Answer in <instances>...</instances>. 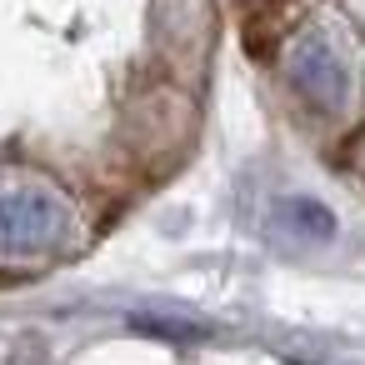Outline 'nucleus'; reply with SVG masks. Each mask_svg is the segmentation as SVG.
Wrapping results in <instances>:
<instances>
[{"mask_svg":"<svg viewBox=\"0 0 365 365\" xmlns=\"http://www.w3.org/2000/svg\"><path fill=\"white\" fill-rule=\"evenodd\" d=\"M71 225L61 190L36 180L0 185V260H46L71 240Z\"/></svg>","mask_w":365,"mask_h":365,"instance_id":"nucleus-1","label":"nucleus"},{"mask_svg":"<svg viewBox=\"0 0 365 365\" xmlns=\"http://www.w3.org/2000/svg\"><path fill=\"white\" fill-rule=\"evenodd\" d=\"M285 76L315 110H330V115L350 96V66H345V56L335 51V41L325 31H300L285 46Z\"/></svg>","mask_w":365,"mask_h":365,"instance_id":"nucleus-2","label":"nucleus"},{"mask_svg":"<svg viewBox=\"0 0 365 365\" xmlns=\"http://www.w3.org/2000/svg\"><path fill=\"white\" fill-rule=\"evenodd\" d=\"M290 365H310V360H290Z\"/></svg>","mask_w":365,"mask_h":365,"instance_id":"nucleus-5","label":"nucleus"},{"mask_svg":"<svg viewBox=\"0 0 365 365\" xmlns=\"http://www.w3.org/2000/svg\"><path fill=\"white\" fill-rule=\"evenodd\" d=\"M130 330H140V335H165V340H200V335H210V325L165 320V315H130Z\"/></svg>","mask_w":365,"mask_h":365,"instance_id":"nucleus-4","label":"nucleus"},{"mask_svg":"<svg viewBox=\"0 0 365 365\" xmlns=\"http://www.w3.org/2000/svg\"><path fill=\"white\" fill-rule=\"evenodd\" d=\"M270 230L295 245H325V240H335V210L315 195H285L270 210Z\"/></svg>","mask_w":365,"mask_h":365,"instance_id":"nucleus-3","label":"nucleus"}]
</instances>
